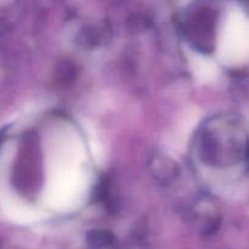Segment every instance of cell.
Returning a JSON list of instances; mask_svg holds the SVG:
<instances>
[{
	"label": "cell",
	"instance_id": "6da1fadb",
	"mask_svg": "<svg viewBox=\"0 0 249 249\" xmlns=\"http://www.w3.org/2000/svg\"><path fill=\"white\" fill-rule=\"evenodd\" d=\"M89 184L85 168L49 173L40 202L49 211L72 212L83 204Z\"/></svg>",
	"mask_w": 249,
	"mask_h": 249
},
{
	"label": "cell",
	"instance_id": "5b68a950",
	"mask_svg": "<svg viewBox=\"0 0 249 249\" xmlns=\"http://www.w3.org/2000/svg\"><path fill=\"white\" fill-rule=\"evenodd\" d=\"M191 72L197 82L202 84L213 83L219 77V68L212 58L194 50L186 51Z\"/></svg>",
	"mask_w": 249,
	"mask_h": 249
},
{
	"label": "cell",
	"instance_id": "7a4b0ae2",
	"mask_svg": "<svg viewBox=\"0 0 249 249\" xmlns=\"http://www.w3.org/2000/svg\"><path fill=\"white\" fill-rule=\"evenodd\" d=\"M46 174L61 170L84 168L85 146L82 138L70 124H57L46 134Z\"/></svg>",
	"mask_w": 249,
	"mask_h": 249
},
{
	"label": "cell",
	"instance_id": "3957f363",
	"mask_svg": "<svg viewBox=\"0 0 249 249\" xmlns=\"http://www.w3.org/2000/svg\"><path fill=\"white\" fill-rule=\"evenodd\" d=\"M216 56L226 66H240L249 58V18L241 10H232L225 18L216 44Z\"/></svg>",
	"mask_w": 249,
	"mask_h": 249
},
{
	"label": "cell",
	"instance_id": "277c9868",
	"mask_svg": "<svg viewBox=\"0 0 249 249\" xmlns=\"http://www.w3.org/2000/svg\"><path fill=\"white\" fill-rule=\"evenodd\" d=\"M0 206L6 218L18 225H31L48 216L44 209L27 203L5 182H0Z\"/></svg>",
	"mask_w": 249,
	"mask_h": 249
}]
</instances>
